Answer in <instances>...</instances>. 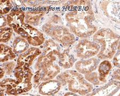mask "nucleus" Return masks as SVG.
<instances>
[{
  "label": "nucleus",
  "instance_id": "obj_25",
  "mask_svg": "<svg viewBox=\"0 0 120 96\" xmlns=\"http://www.w3.org/2000/svg\"><path fill=\"white\" fill-rule=\"evenodd\" d=\"M112 76L114 80L120 81V68H117L114 70L112 73Z\"/></svg>",
  "mask_w": 120,
  "mask_h": 96
},
{
  "label": "nucleus",
  "instance_id": "obj_22",
  "mask_svg": "<svg viewBox=\"0 0 120 96\" xmlns=\"http://www.w3.org/2000/svg\"><path fill=\"white\" fill-rule=\"evenodd\" d=\"M84 76L86 80L88 81L91 84H92L95 85H98L102 84L99 78L98 73L94 72L90 74L86 75Z\"/></svg>",
  "mask_w": 120,
  "mask_h": 96
},
{
  "label": "nucleus",
  "instance_id": "obj_19",
  "mask_svg": "<svg viewBox=\"0 0 120 96\" xmlns=\"http://www.w3.org/2000/svg\"><path fill=\"white\" fill-rule=\"evenodd\" d=\"M16 58V55L13 52L12 48L4 43H1L0 49V61L4 63L12 60Z\"/></svg>",
  "mask_w": 120,
  "mask_h": 96
},
{
  "label": "nucleus",
  "instance_id": "obj_6",
  "mask_svg": "<svg viewBox=\"0 0 120 96\" xmlns=\"http://www.w3.org/2000/svg\"><path fill=\"white\" fill-rule=\"evenodd\" d=\"M14 74L16 80L7 78L1 82V89H4L8 95L17 96L27 92L32 89L33 73L31 70L24 71L15 68Z\"/></svg>",
  "mask_w": 120,
  "mask_h": 96
},
{
  "label": "nucleus",
  "instance_id": "obj_7",
  "mask_svg": "<svg viewBox=\"0 0 120 96\" xmlns=\"http://www.w3.org/2000/svg\"><path fill=\"white\" fill-rule=\"evenodd\" d=\"M57 80L61 85H67L69 91L82 96H86L93 90L92 84L75 70H69L61 73L57 76Z\"/></svg>",
  "mask_w": 120,
  "mask_h": 96
},
{
  "label": "nucleus",
  "instance_id": "obj_10",
  "mask_svg": "<svg viewBox=\"0 0 120 96\" xmlns=\"http://www.w3.org/2000/svg\"><path fill=\"white\" fill-rule=\"evenodd\" d=\"M42 54L40 48L30 47L25 52L19 55L17 60L15 68L24 71L30 70V67L33 64L36 58Z\"/></svg>",
  "mask_w": 120,
  "mask_h": 96
},
{
  "label": "nucleus",
  "instance_id": "obj_18",
  "mask_svg": "<svg viewBox=\"0 0 120 96\" xmlns=\"http://www.w3.org/2000/svg\"><path fill=\"white\" fill-rule=\"evenodd\" d=\"M30 44L26 40L18 36L15 38L12 43V49L15 55H20L25 52L29 49Z\"/></svg>",
  "mask_w": 120,
  "mask_h": 96
},
{
  "label": "nucleus",
  "instance_id": "obj_14",
  "mask_svg": "<svg viewBox=\"0 0 120 96\" xmlns=\"http://www.w3.org/2000/svg\"><path fill=\"white\" fill-rule=\"evenodd\" d=\"M61 83L57 80H51L42 82L38 86V92L42 96H52L58 92Z\"/></svg>",
  "mask_w": 120,
  "mask_h": 96
},
{
  "label": "nucleus",
  "instance_id": "obj_23",
  "mask_svg": "<svg viewBox=\"0 0 120 96\" xmlns=\"http://www.w3.org/2000/svg\"><path fill=\"white\" fill-rule=\"evenodd\" d=\"M16 66L17 64L15 61H9L3 63L1 67H2L3 68V70H4L5 72V74H7V75H10L12 73L13 70H15Z\"/></svg>",
  "mask_w": 120,
  "mask_h": 96
},
{
  "label": "nucleus",
  "instance_id": "obj_16",
  "mask_svg": "<svg viewBox=\"0 0 120 96\" xmlns=\"http://www.w3.org/2000/svg\"><path fill=\"white\" fill-rule=\"evenodd\" d=\"M42 54L51 53L57 57L62 52V47L59 44L52 39L45 40L44 43L40 47Z\"/></svg>",
  "mask_w": 120,
  "mask_h": 96
},
{
  "label": "nucleus",
  "instance_id": "obj_11",
  "mask_svg": "<svg viewBox=\"0 0 120 96\" xmlns=\"http://www.w3.org/2000/svg\"><path fill=\"white\" fill-rule=\"evenodd\" d=\"M99 5L103 14L116 22H120V2L101 1Z\"/></svg>",
  "mask_w": 120,
  "mask_h": 96
},
{
  "label": "nucleus",
  "instance_id": "obj_4",
  "mask_svg": "<svg viewBox=\"0 0 120 96\" xmlns=\"http://www.w3.org/2000/svg\"><path fill=\"white\" fill-rule=\"evenodd\" d=\"M93 40L100 45V49L97 58L101 60L113 58L117 50L120 35L109 28H102L93 35Z\"/></svg>",
  "mask_w": 120,
  "mask_h": 96
},
{
  "label": "nucleus",
  "instance_id": "obj_13",
  "mask_svg": "<svg viewBox=\"0 0 120 96\" xmlns=\"http://www.w3.org/2000/svg\"><path fill=\"white\" fill-rule=\"evenodd\" d=\"M100 60L98 58L96 57L88 59H81L75 63V68L81 74L86 75L97 70L100 63Z\"/></svg>",
  "mask_w": 120,
  "mask_h": 96
},
{
  "label": "nucleus",
  "instance_id": "obj_21",
  "mask_svg": "<svg viewBox=\"0 0 120 96\" xmlns=\"http://www.w3.org/2000/svg\"><path fill=\"white\" fill-rule=\"evenodd\" d=\"M13 7L11 1H0V14L2 16L8 15Z\"/></svg>",
  "mask_w": 120,
  "mask_h": 96
},
{
  "label": "nucleus",
  "instance_id": "obj_17",
  "mask_svg": "<svg viewBox=\"0 0 120 96\" xmlns=\"http://www.w3.org/2000/svg\"><path fill=\"white\" fill-rule=\"evenodd\" d=\"M112 69V64L108 60H104L99 64L98 67L99 78L101 83H106V78L111 72Z\"/></svg>",
  "mask_w": 120,
  "mask_h": 96
},
{
  "label": "nucleus",
  "instance_id": "obj_1",
  "mask_svg": "<svg viewBox=\"0 0 120 96\" xmlns=\"http://www.w3.org/2000/svg\"><path fill=\"white\" fill-rule=\"evenodd\" d=\"M66 26L75 36L87 38L97 31L94 12L90 1H69L64 5Z\"/></svg>",
  "mask_w": 120,
  "mask_h": 96
},
{
  "label": "nucleus",
  "instance_id": "obj_28",
  "mask_svg": "<svg viewBox=\"0 0 120 96\" xmlns=\"http://www.w3.org/2000/svg\"><path fill=\"white\" fill-rule=\"evenodd\" d=\"M0 72H1V75H0V78H2L5 74V71H4V70H3V68H2V67H1V69H0Z\"/></svg>",
  "mask_w": 120,
  "mask_h": 96
},
{
  "label": "nucleus",
  "instance_id": "obj_3",
  "mask_svg": "<svg viewBox=\"0 0 120 96\" xmlns=\"http://www.w3.org/2000/svg\"><path fill=\"white\" fill-rule=\"evenodd\" d=\"M58 60L56 55L42 53L34 65V68L36 72L34 77V83L38 85L42 82L53 80L58 75L61 69Z\"/></svg>",
  "mask_w": 120,
  "mask_h": 96
},
{
  "label": "nucleus",
  "instance_id": "obj_27",
  "mask_svg": "<svg viewBox=\"0 0 120 96\" xmlns=\"http://www.w3.org/2000/svg\"><path fill=\"white\" fill-rule=\"evenodd\" d=\"M64 96H79L77 95V93H75L72 92H67L64 94Z\"/></svg>",
  "mask_w": 120,
  "mask_h": 96
},
{
  "label": "nucleus",
  "instance_id": "obj_24",
  "mask_svg": "<svg viewBox=\"0 0 120 96\" xmlns=\"http://www.w3.org/2000/svg\"><path fill=\"white\" fill-rule=\"evenodd\" d=\"M112 62L114 66L118 68H120V40L117 46L116 52L113 58Z\"/></svg>",
  "mask_w": 120,
  "mask_h": 96
},
{
  "label": "nucleus",
  "instance_id": "obj_8",
  "mask_svg": "<svg viewBox=\"0 0 120 96\" xmlns=\"http://www.w3.org/2000/svg\"><path fill=\"white\" fill-rule=\"evenodd\" d=\"M26 2L25 5V22L32 26H36L40 24L44 16L51 10L50 6L43 5L42 3Z\"/></svg>",
  "mask_w": 120,
  "mask_h": 96
},
{
  "label": "nucleus",
  "instance_id": "obj_15",
  "mask_svg": "<svg viewBox=\"0 0 120 96\" xmlns=\"http://www.w3.org/2000/svg\"><path fill=\"white\" fill-rule=\"evenodd\" d=\"M58 58V64L59 66L65 69H69L72 67L77 61L74 54L69 48L62 51Z\"/></svg>",
  "mask_w": 120,
  "mask_h": 96
},
{
  "label": "nucleus",
  "instance_id": "obj_12",
  "mask_svg": "<svg viewBox=\"0 0 120 96\" xmlns=\"http://www.w3.org/2000/svg\"><path fill=\"white\" fill-rule=\"evenodd\" d=\"M120 89V81L112 80L100 88L93 89L86 96H113Z\"/></svg>",
  "mask_w": 120,
  "mask_h": 96
},
{
  "label": "nucleus",
  "instance_id": "obj_29",
  "mask_svg": "<svg viewBox=\"0 0 120 96\" xmlns=\"http://www.w3.org/2000/svg\"><path fill=\"white\" fill-rule=\"evenodd\" d=\"M117 96H120V93L119 94V95H118Z\"/></svg>",
  "mask_w": 120,
  "mask_h": 96
},
{
  "label": "nucleus",
  "instance_id": "obj_20",
  "mask_svg": "<svg viewBox=\"0 0 120 96\" xmlns=\"http://www.w3.org/2000/svg\"><path fill=\"white\" fill-rule=\"evenodd\" d=\"M13 28L10 27H5L1 28L0 30V41L1 43H7L11 40L13 34Z\"/></svg>",
  "mask_w": 120,
  "mask_h": 96
},
{
  "label": "nucleus",
  "instance_id": "obj_2",
  "mask_svg": "<svg viewBox=\"0 0 120 96\" xmlns=\"http://www.w3.org/2000/svg\"><path fill=\"white\" fill-rule=\"evenodd\" d=\"M42 30L46 35L66 48L73 45L76 41L75 36L64 25L58 15H54L47 19L46 22L42 25Z\"/></svg>",
  "mask_w": 120,
  "mask_h": 96
},
{
  "label": "nucleus",
  "instance_id": "obj_26",
  "mask_svg": "<svg viewBox=\"0 0 120 96\" xmlns=\"http://www.w3.org/2000/svg\"><path fill=\"white\" fill-rule=\"evenodd\" d=\"M0 21H1V24H0V27H1V28L5 27L7 25H8L7 17L1 15V20Z\"/></svg>",
  "mask_w": 120,
  "mask_h": 96
},
{
  "label": "nucleus",
  "instance_id": "obj_5",
  "mask_svg": "<svg viewBox=\"0 0 120 96\" xmlns=\"http://www.w3.org/2000/svg\"><path fill=\"white\" fill-rule=\"evenodd\" d=\"M10 27L19 36H22L34 47L41 46L45 41L44 34L37 28L25 22L24 14L17 15L13 17Z\"/></svg>",
  "mask_w": 120,
  "mask_h": 96
},
{
  "label": "nucleus",
  "instance_id": "obj_9",
  "mask_svg": "<svg viewBox=\"0 0 120 96\" xmlns=\"http://www.w3.org/2000/svg\"><path fill=\"white\" fill-rule=\"evenodd\" d=\"M100 49V45L96 42L87 38H82L75 46V55L78 58L88 59L97 55Z\"/></svg>",
  "mask_w": 120,
  "mask_h": 96
}]
</instances>
